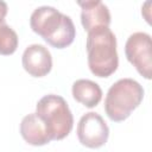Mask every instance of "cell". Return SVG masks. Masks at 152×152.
I'll return each mask as SVG.
<instances>
[{
	"mask_svg": "<svg viewBox=\"0 0 152 152\" xmlns=\"http://www.w3.org/2000/svg\"><path fill=\"white\" fill-rule=\"evenodd\" d=\"M30 25L34 33L56 49L69 46L76 36L71 18L51 6L37 7L31 14Z\"/></svg>",
	"mask_w": 152,
	"mask_h": 152,
	"instance_id": "cell-1",
	"label": "cell"
},
{
	"mask_svg": "<svg viewBox=\"0 0 152 152\" xmlns=\"http://www.w3.org/2000/svg\"><path fill=\"white\" fill-rule=\"evenodd\" d=\"M86 46L88 65L93 75L108 77L118 69L116 38L109 27H100L88 32Z\"/></svg>",
	"mask_w": 152,
	"mask_h": 152,
	"instance_id": "cell-2",
	"label": "cell"
},
{
	"mask_svg": "<svg viewBox=\"0 0 152 152\" xmlns=\"http://www.w3.org/2000/svg\"><path fill=\"white\" fill-rule=\"evenodd\" d=\"M142 97L144 89L139 82L133 78H121L110 86L107 91L104 99L106 114L112 121H124L141 103Z\"/></svg>",
	"mask_w": 152,
	"mask_h": 152,
	"instance_id": "cell-3",
	"label": "cell"
},
{
	"mask_svg": "<svg viewBox=\"0 0 152 152\" xmlns=\"http://www.w3.org/2000/svg\"><path fill=\"white\" fill-rule=\"evenodd\" d=\"M36 114L43 120L51 140H62L72 129V113L66 101L59 95L43 96L36 106Z\"/></svg>",
	"mask_w": 152,
	"mask_h": 152,
	"instance_id": "cell-4",
	"label": "cell"
},
{
	"mask_svg": "<svg viewBox=\"0 0 152 152\" xmlns=\"http://www.w3.org/2000/svg\"><path fill=\"white\" fill-rule=\"evenodd\" d=\"M125 53L137 71L146 80H150L152 72L151 36L145 32H134L131 34L126 40Z\"/></svg>",
	"mask_w": 152,
	"mask_h": 152,
	"instance_id": "cell-5",
	"label": "cell"
},
{
	"mask_svg": "<svg viewBox=\"0 0 152 152\" xmlns=\"http://www.w3.org/2000/svg\"><path fill=\"white\" fill-rule=\"evenodd\" d=\"M109 137V128L103 118L95 113H86L77 125V138L80 142L89 148L103 146Z\"/></svg>",
	"mask_w": 152,
	"mask_h": 152,
	"instance_id": "cell-6",
	"label": "cell"
},
{
	"mask_svg": "<svg viewBox=\"0 0 152 152\" xmlns=\"http://www.w3.org/2000/svg\"><path fill=\"white\" fill-rule=\"evenodd\" d=\"M21 63L26 72L33 77L48 75L52 68V57L48 48L40 44L28 45L21 57Z\"/></svg>",
	"mask_w": 152,
	"mask_h": 152,
	"instance_id": "cell-7",
	"label": "cell"
},
{
	"mask_svg": "<svg viewBox=\"0 0 152 152\" xmlns=\"http://www.w3.org/2000/svg\"><path fill=\"white\" fill-rule=\"evenodd\" d=\"M81 6V23L87 32L100 27H109L110 13L108 7L100 0L77 1Z\"/></svg>",
	"mask_w": 152,
	"mask_h": 152,
	"instance_id": "cell-8",
	"label": "cell"
},
{
	"mask_svg": "<svg viewBox=\"0 0 152 152\" xmlns=\"http://www.w3.org/2000/svg\"><path fill=\"white\" fill-rule=\"evenodd\" d=\"M20 134L27 144L33 146H43L51 141L43 120L36 113L23 118L20 122Z\"/></svg>",
	"mask_w": 152,
	"mask_h": 152,
	"instance_id": "cell-9",
	"label": "cell"
},
{
	"mask_svg": "<svg viewBox=\"0 0 152 152\" xmlns=\"http://www.w3.org/2000/svg\"><path fill=\"white\" fill-rule=\"evenodd\" d=\"M71 91L74 99L88 108L97 106L102 99V90L100 86L90 80L81 78L75 81Z\"/></svg>",
	"mask_w": 152,
	"mask_h": 152,
	"instance_id": "cell-10",
	"label": "cell"
},
{
	"mask_svg": "<svg viewBox=\"0 0 152 152\" xmlns=\"http://www.w3.org/2000/svg\"><path fill=\"white\" fill-rule=\"evenodd\" d=\"M18 48V36L15 31L5 21L0 23V55L8 56Z\"/></svg>",
	"mask_w": 152,
	"mask_h": 152,
	"instance_id": "cell-11",
	"label": "cell"
},
{
	"mask_svg": "<svg viewBox=\"0 0 152 152\" xmlns=\"http://www.w3.org/2000/svg\"><path fill=\"white\" fill-rule=\"evenodd\" d=\"M7 14V4L0 1V23L5 21V17Z\"/></svg>",
	"mask_w": 152,
	"mask_h": 152,
	"instance_id": "cell-12",
	"label": "cell"
}]
</instances>
